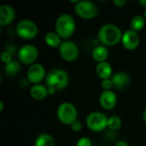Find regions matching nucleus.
Segmentation results:
<instances>
[{
    "label": "nucleus",
    "instance_id": "nucleus-1",
    "mask_svg": "<svg viewBox=\"0 0 146 146\" xmlns=\"http://www.w3.org/2000/svg\"><path fill=\"white\" fill-rule=\"evenodd\" d=\"M44 80L50 95L63 90L69 83L68 74L62 68H53L50 70Z\"/></svg>",
    "mask_w": 146,
    "mask_h": 146
},
{
    "label": "nucleus",
    "instance_id": "nucleus-2",
    "mask_svg": "<svg viewBox=\"0 0 146 146\" xmlns=\"http://www.w3.org/2000/svg\"><path fill=\"white\" fill-rule=\"evenodd\" d=\"M122 34L123 33L118 26L107 23L100 27L98 33V38L102 45L113 46L121 42Z\"/></svg>",
    "mask_w": 146,
    "mask_h": 146
},
{
    "label": "nucleus",
    "instance_id": "nucleus-3",
    "mask_svg": "<svg viewBox=\"0 0 146 146\" xmlns=\"http://www.w3.org/2000/svg\"><path fill=\"white\" fill-rule=\"evenodd\" d=\"M75 27L74 19L67 13L60 15L55 23V32L63 39L69 38L74 33Z\"/></svg>",
    "mask_w": 146,
    "mask_h": 146
},
{
    "label": "nucleus",
    "instance_id": "nucleus-4",
    "mask_svg": "<svg viewBox=\"0 0 146 146\" xmlns=\"http://www.w3.org/2000/svg\"><path fill=\"white\" fill-rule=\"evenodd\" d=\"M56 115L59 121L64 125H72L77 121L78 111L76 107L69 102L62 103L56 110Z\"/></svg>",
    "mask_w": 146,
    "mask_h": 146
},
{
    "label": "nucleus",
    "instance_id": "nucleus-5",
    "mask_svg": "<svg viewBox=\"0 0 146 146\" xmlns=\"http://www.w3.org/2000/svg\"><path fill=\"white\" fill-rule=\"evenodd\" d=\"M109 117L103 112L93 111L90 113L86 119L87 127L95 133H100L108 127Z\"/></svg>",
    "mask_w": 146,
    "mask_h": 146
},
{
    "label": "nucleus",
    "instance_id": "nucleus-6",
    "mask_svg": "<svg viewBox=\"0 0 146 146\" xmlns=\"http://www.w3.org/2000/svg\"><path fill=\"white\" fill-rule=\"evenodd\" d=\"M15 32L19 37L24 39H33L37 36L38 28L37 24L32 20L23 19L17 23Z\"/></svg>",
    "mask_w": 146,
    "mask_h": 146
},
{
    "label": "nucleus",
    "instance_id": "nucleus-7",
    "mask_svg": "<svg viewBox=\"0 0 146 146\" xmlns=\"http://www.w3.org/2000/svg\"><path fill=\"white\" fill-rule=\"evenodd\" d=\"M74 11L78 16L83 19H92L98 14V8L92 1H78L74 5Z\"/></svg>",
    "mask_w": 146,
    "mask_h": 146
},
{
    "label": "nucleus",
    "instance_id": "nucleus-8",
    "mask_svg": "<svg viewBox=\"0 0 146 146\" xmlns=\"http://www.w3.org/2000/svg\"><path fill=\"white\" fill-rule=\"evenodd\" d=\"M61 57L67 62L75 61L80 54L78 45L71 40H64L58 48Z\"/></svg>",
    "mask_w": 146,
    "mask_h": 146
},
{
    "label": "nucleus",
    "instance_id": "nucleus-9",
    "mask_svg": "<svg viewBox=\"0 0 146 146\" xmlns=\"http://www.w3.org/2000/svg\"><path fill=\"white\" fill-rule=\"evenodd\" d=\"M38 56V50L37 47L33 44H25L21 46L18 51V59L19 61L27 65H32L35 63Z\"/></svg>",
    "mask_w": 146,
    "mask_h": 146
},
{
    "label": "nucleus",
    "instance_id": "nucleus-10",
    "mask_svg": "<svg viewBox=\"0 0 146 146\" xmlns=\"http://www.w3.org/2000/svg\"><path fill=\"white\" fill-rule=\"evenodd\" d=\"M46 74H47L45 72L44 67L42 64L37 62L30 65L27 72V80H29V82L33 83V85L40 84L41 80L43 79H45Z\"/></svg>",
    "mask_w": 146,
    "mask_h": 146
},
{
    "label": "nucleus",
    "instance_id": "nucleus-11",
    "mask_svg": "<svg viewBox=\"0 0 146 146\" xmlns=\"http://www.w3.org/2000/svg\"><path fill=\"white\" fill-rule=\"evenodd\" d=\"M139 36L137 32L128 29L125 31L122 34L121 44L122 46L127 50H133L138 48L139 44Z\"/></svg>",
    "mask_w": 146,
    "mask_h": 146
},
{
    "label": "nucleus",
    "instance_id": "nucleus-12",
    "mask_svg": "<svg viewBox=\"0 0 146 146\" xmlns=\"http://www.w3.org/2000/svg\"><path fill=\"white\" fill-rule=\"evenodd\" d=\"M99 104L104 110H110L114 109L117 104L116 94L113 91H104L99 97Z\"/></svg>",
    "mask_w": 146,
    "mask_h": 146
},
{
    "label": "nucleus",
    "instance_id": "nucleus-13",
    "mask_svg": "<svg viewBox=\"0 0 146 146\" xmlns=\"http://www.w3.org/2000/svg\"><path fill=\"white\" fill-rule=\"evenodd\" d=\"M15 17V11L10 5L2 4L0 6V25L7 26L10 24Z\"/></svg>",
    "mask_w": 146,
    "mask_h": 146
},
{
    "label": "nucleus",
    "instance_id": "nucleus-14",
    "mask_svg": "<svg viewBox=\"0 0 146 146\" xmlns=\"http://www.w3.org/2000/svg\"><path fill=\"white\" fill-rule=\"evenodd\" d=\"M111 80L113 82V86L117 90L125 89L130 83L129 75L125 72H118L112 75Z\"/></svg>",
    "mask_w": 146,
    "mask_h": 146
},
{
    "label": "nucleus",
    "instance_id": "nucleus-15",
    "mask_svg": "<svg viewBox=\"0 0 146 146\" xmlns=\"http://www.w3.org/2000/svg\"><path fill=\"white\" fill-rule=\"evenodd\" d=\"M96 74L102 80L110 79L113 75L112 66L108 62L98 63L96 66Z\"/></svg>",
    "mask_w": 146,
    "mask_h": 146
},
{
    "label": "nucleus",
    "instance_id": "nucleus-16",
    "mask_svg": "<svg viewBox=\"0 0 146 146\" xmlns=\"http://www.w3.org/2000/svg\"><path fill=\"white\" fill-rule=\"evenodd\" d=\"M30 95L35 100H43L49 95L48 88L42 84L33 85L30 89Z\"/></svg>",
    "mask_w": 146,
    "mask_h": 146
},
{
    "label": "nucleus",
    "instance_id": "nucleus-17",
    "mask_svg": "<svg viewBox=\"0 0 146 146\" xmlns=\"http://www.w3.org/2000/svg\"><path fill=\"white\" fill-rule=\"evenodd\" d=\"M92 56L93 60L98 63L106 62L109 56V50L104 45H98L92 50Z\"/></svg>",
    "mask_w": 146,
    "mask_h": 146
},
{
    "label": "nucleus",
    "instance_id": "nucleus-18",
    "mask_svg": "<svg viewBox=\"0 0 146 146\" xmlns=\"http://www.w3.org/2000/svg\"><path fill=\"white\" fill-rule=\"evenodd\" d=\"M44 42L48 46L52 48H59L62 43V38L56 32H48L44 35Z\"/></svg>",
    "mask_w": 146,
    "mask_h": 146
},
{
    "label": "nucleus",
    "instance_id": "nucleus-19",
    "mask_svg": "<svg viewBox=\"0 0 146 146\" xmlns=\"http://www.w3.org/2000/svg\"><path fill=\"white\" fill-rule=\"evenodd\" d=\"M34 146H55L54 138L49 133H41L36 138Z\"/></svg>",
    "mask_w": 146,
    "mask_h": 146
},
{
    "label": "nucleus",
    "instance_id": "nucleus-20",
    "mask_svg": "<svg viewBox=\"0 0 146 146\" xmlns=\"http://www.w3.org/2000/svg\"><path fill=\"white\" fill-rule=\"evenodd\" d=\"M145 26V19L143 15H135L130 21V29L134 32L141 31Z\"/></svg>",
    "mask_w": 146,
    "mask_h": 146
},
{
    "label": "nucleus",
    "instance_id": "nucleus-21",
    "mask_svg": "<svg viewBox=\"0 0 146 146\" xmlns=\"http://www.w3.org/2000/svg\"><path fill=\"white\" fill-rule=\"evenodd\" d=\"M21 70V64L18 61H11L10 62L5 64L4 71L9 75H15Z\"/></svg>",
    "mask_w": 146,
    "mask_h": 146
},
{
    "label": "nucleus",
    "instance_id": "nucleus-22",
    "mask_svg": "<svg viewBox=\"0 0 146 146\" xmlns=\"http://www.w3.org/2000/svg\"><path fill=\"white\" fill-rule=\"evenodd\" d=\"M121 124H122L121 119L118 115H112L109 117L108 128H110V130H113V131L118 130L121 127Z\"/></svg>",
    "mask_w": 146,
    "mask_h": 146
},
{
    "label": "nucleus",
    "instance_id": "nucleus-23",
    "mask_svg": "<svg viewBox=\"0 0 146 146\" xmlns=\"http://www.w3.org/2000/svg\"><path fill=\"white\" fill-rule=\"evenodd\" d=\"M1 60H2V62L4 64H7V63L10 62L11 61H13L12 60V54H11V52H9L8 50L3 51L2 54H1Z\"/></svg>",
    "mask_w": 146,
    "mask_h": 146
},
{
    "label": "nucleus",
    "instance_id": "nucleus-24",
    "mask_svg": "<svg viewBox=\"0 0 146 146\" xmlns=\"http://www.w3.org/2000/svg\"><path fill=\"white\" fill-rule=\"evenodd\" d=\"M101 87L104 89V91H110L111 88L114 87L111 78L107 79V80H103L101 82Z\"/></svg>",
    "mask_w": 146,
    "mask_h": 146
},
{
    "label": "nucleus",
    "instance_id": "nucleus-25",
    "mask_svg": "<svg viewBox=\"0 0 146 146\" xmlns=\"http://www.w3.org/2000/svg\"><path fill=\"white\" fill-rule=\"evenodd\" d=\"M92 140L87 137L80 138L76 143V146H92Z\"/></svg>",
    "mask_w": 146,
    "mask_h": 146
},
{
    "label": "nucleus",
    "instance_id": "nucleus-26",
    "mask_svg": "<svg viewBox=\"0 0 146 146\" xmlns=\"http://www.w3.org/2000/svg\"><path fill=\"white\" fill-rule=\"evenodd\" d=\"M82 127H83V126H82L81 122H80V121H76L75 122H74V123L71 125V128H72V130H73L74 132H75V133H79V132H80V131L82 130Z\"/></svg>",
    "mask_w": 146,
    "mask_h": 146
},
{
    "label": "nucleus",
    "instance_id": "nucleus-27",
    "mask_svg": "<svg viewBox=\"0 0 146 146\" xmlns=\"http://www.w3.org/2000/svg\"><path fill=\"white\" fill-rule=\"evenodd\" d=\"M126 2H127L126 0H114V1H113L114 4L116 5V6H118V7L123 6V5L126 3Z\"/></svg>",
    "mask_w": 146,
    "mask_h": 146
},
{
    "label": "nucleus",
    "instance_id": "nucleus-28",
    "mask_svg": "<svg viewBox=\"0 0 146 146\" xmlns=\"http://www.w3.org/2000/svg\"><path fill=\"white\" fill-rule=\"evenodd\" d=\"M115 146H129V145L127 142H126L124 140H121V141H118Z\"/></svg>",
    "mask_w": 146,
    "mask_h": 146
},
{
    "label": "nucleus",
    "instance_id": "nucleus-29",
    "mask_svg": "<svg viewBox=\"0 0 146 146\" xmlns=\"http://www.w3.org/2000/svg\"><path fill=\"white\" fill-rule=\"evenodd\" d=\"M139 3H140L142 6H144L146 9V0H140V1H139Z\"/></svg>",
    "mask_w": 146,
    "mask_h": 146
},
{
    "label": "nucleus",
    "instance_id": "nucleus-30",
    "mask_svg": "<svg viewBox=\"0 0 146 146\" xmlns=\"http://www.w3.org/2000/svg\"><path fill=\"white\" fill-rule=\"evenodd\" d=\"M3 108H4V105H3V102H0V111H3Z\"/></svg>",
    "mask_w": 146,
    "mask_h": 146
},
{
    "label": "nucleus",
    "instance_id": "nucleus-31",
    "mask_svg": "<svg viewBox=\"0 0 146 146\" xmlns=\"http://www.w3.org/2000/svg\"><path fill=\"white\" fill-rule=\"evenodd\" d=\"M143 118H144V121L146 122V109L143 112Z\"/></svg>",
    "mask_w": 146,
    "mask_h": 146
},
{
    "label": "nucleus",
    "instance_id": "nucleus-32",
    "mask_svg": "<svg viewBox=\"0 0 146 146\" xmlns=\"http://www.w3.org/2000/svg\"><path fill=\"white\" fill-rule=\"evenodd\" d=\"M143 16H144V18L146 20V9L144 10V15H143Z\"/></svg>",
    "mask_w": 146,
    "mask_h": 146
},
{
    "label": "nucleus",
    "instance_id": "nucleus-33",
    "mask_svg": "<svg viewBox=\"0 0 146 146\" xmlns=\"http://www.w3.org/2000/svg\"><path fill=\"white\" fill-rule=\"evenodd\" d=\"M104 146H110V145H104Z\"/></svg>",
    "mask_w": 146,
    "mask_h": 146
}]
</instances>
